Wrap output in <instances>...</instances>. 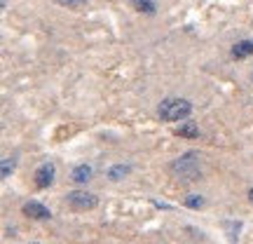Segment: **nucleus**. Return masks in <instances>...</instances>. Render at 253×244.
I'll list each match as a JSON object with an SVG mask.
<instances>
[{
    "label": "nucleus",
    "instance_id": "f257e3e1",
    "mask_svg": "<svg viewBox=\"0 0 253 244\" xmlns=\"http://www.w3.org/2000/svg\"><path fill=\"white\" fill-rule=\"evenodd\" d=\"M169 172L178 181H186V183H192V181H200L202 178V157L190 150V153H183L178 160H173L169 164Z\"/></svg>",
    "mask_w": 253,
    "mask_h": 244
},
{
    "label": "nucleus",
    "instance_id": "f03ea898",
    "mask_svg": "<svg viewBox=\"0 0 253 244\" xmlns=\"http://www.w3.org/2000/svg\"><path fill=\"white\" fill-rule=\"evenodd\" d=\"M157 113L164 122H181L192 113V104L187 99H164Z\"/></svg>",
    "mask_w": 253,
    "mask_h": 244
},
{
    "label": "nucleus",
    "instance_id": "7ed1b4c3",
    "mask_svg": "<svg viewBox=\"0 0 253 244\" xmlns=\"http://www.w3.org/2000/svg\"><path fill=\"white\" fill-rule=\"evenodd\" d=\"M66 202L75 211H92L99 207V197L94 192H87V190H70L66 195Z\"/></svg>",
    "mask_w": 253,
    "mask_h": 244
},
{
    "label": "nucleus",
    "instance_id": "20e7f679",
    "mask_svg": "<svg viewBox=\"0 0 253 244\" xmlns=\"http://www.w3.org/2000/svg\"><path fill=\"white\" fill-rule=\"evenodd\" d=\"M54 174H56V167L52 162H42L35 169V186L38 188H50L54 183Z\"/></svg>",
    "mask_w": 253,
    "mask_h": 244
},
{
    "label": "nucleus",
    "instance_id": "39448f33",
    "mask_svg": "<svg viewBox=\"0 0 253 244\" xmlns=\"http://www.w3.org/2000/svg\"><path fill=\"white\" fill-rule=\"evenodd\" d=\"M21 211H24V216L35 218V221H47V218L52 216V214H50V209H47L42 202H35V200H31V202L24 204V207H21Z\"/></svg>",
    "mask_w": 253,
    "mask_h": 244
},
{
    "label": "nucleus",
    "instance_id": "423d86ee",
    "mask_svg": "<svg viewBox=\"0 0 253 244\" xmlns=\"http://www.w3.org/2000/svg\"><path fill=\"white\" fill-rule=\"evenodd\" d=\"M94 176V169L89 164H78L73 172H70V181L73 183H78V186H84V183H89Z\"/></svg>",
    "mask_w": 253,
    "mask_h": 244
},
{
    "label": "nucleus",
    "instance_id": "0eeeda50",
    "mask_svg": "<svg viewBox=\"0 0 253 244\" xmlns=\"http://www.w3.org/2000/svg\"><path fill=\"white\" fill-rule=\"evenodd\" d=\"M253 54V40H239L232 45V56L235 59H246Z\"/></svg>",
    "mask_w": 253,
    "mask_h": 244
},
{
    "label": "nucleus",
    "instance_id": "6e6552de",
    "mask_svg": "<svg viewBox=\"0 0 253 244\" xmlns=\"http://www.w3.org/2000/svg\"><path fill=\"white\" fill-rule=\"evenodd\" d=\"M176 136H183V139H197L200 136V127L195 122H183L181 127H176Z\"/></svg>",
    "mask_w": 253,
    "mask_h": 244
},
{
    "label": "nucleus",
    "instance_id": "1a4fd4ad",
    "mask_svg": "<svg viewBox=\"0 0 253 244\" xmlns=\"http://www.w3.org/2000/svg\"><path fill=\"white\" fill-rule=\"evenodd\" d=\"M134 10H138V12L143 14H155L157 12V5H155V0H132Z\"/></svg>",
    "mask_w": 253,
    "mask_h": 244
},
{
    "label": "nucleus",
    "instance_id": "9d476101",
    "mask_svg": "<svg viewBox=\"0 0 253 244\" xmlns=\"http://www.w3.org/2000/svg\"><path fill=\"white\" fill-rule=\"evenodd\" d=\"M129 172H132V167H129V164H115V167L108 172V178H110V181H122V178L127 176Z\"/></svg>",
    "mask_w": 253,
    "mask_h": 244
},
{
    "label": "nucleus",
    "instance_id": "9b49d317",
    "mask_svg": "<svg viewBox=\"0 0 253 244\" xmlns=\"http://www.w3.org/2000/svg\"><path fill=\"white\" fill-rule=\"evenodd\" d=\"M186 207H190V209H202L204 207V197L202 195H190V197H186Z\"/></svg>",
    "mask_w": 253,
    "mask_h": 244
},
{
    "label": "nucleus",
    "instance_id": "f8f14e48",
    "mask_svg": "<svg viewBox=\"0 0 253 244\" xmlns=\"http://www.w3.org/2000/svg\"><path fill=\"white\" fill-rule=\"evenodd\" d=\"M12 172H14V160L12 157H5V160H2V172H0V174H2V178H10Z\"/></svg>",
    "mask_w": 253,
    "mask_h": 244
},
{
    "label": "nucleus",
    "instance_id": "ddd939ff",
    "mask_svg": "<svg viewBox=\"0 0 253 244\" xmlns=\"http://www.w3.org/2000/svg\"><path fill=\"white\" fill-rule=\"evenodd\" d=\"M59 5H64V7H82V5H87V0H56Z\"/></svg>",
    "mask_w": 253,
    "mask_h": 244
},
{
    "label": "nucleus",
    "instance_id": "4468645a",
    "mask_svg": "<svg viewBox=\"0 0 253 244\" xmlns=\"http://www.w3.org/2000/svg\"><path fill=\"white\" fill-rule=\"evenodd\" d=\"M249 200H251V202H253V188L249 190Z\"/></svg>",
    "mask_w": 253,
    "mask_h": 244
}]
</instances>
